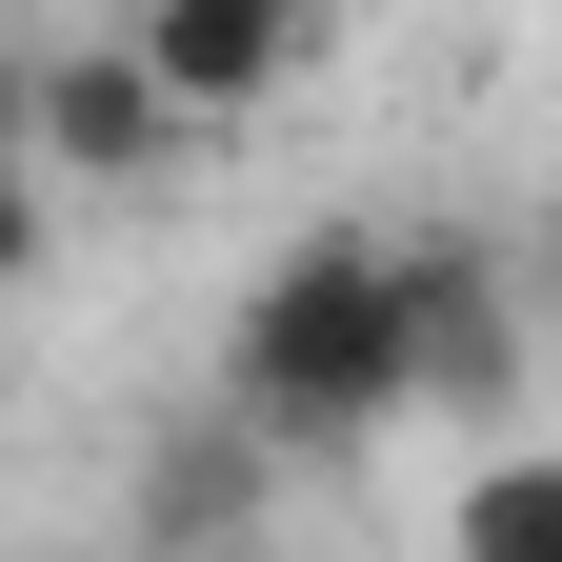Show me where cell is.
Wrapping results in <instances>:
<instances>
[{
	"mask_svg": "<svg viewBox=\"0 0 562 562\" xmlns=\"http://www.w3.org/2000/svg\"><path fill=\"white\" fill-rule=\"evenodd\" d=\"M21 161H41L60 201H121V181L181 161V101L140 81L121 41H41V60H21Z\"/></svg>",
	"mask_w": 562,
	"mask_h": 562,
	"instance_id": "obj_4",
	"label": "cell"
},
{
	"mask_svg": "<svg viewBox=\"0 0 562 562\" xmlns=\"http://www.w3.org/2000/svg\"><path fill=\"white\" fill-rule=\"evenodd\" d=\"M261 503H281V442H261V422H241V402H201V422H181V442H161V462H140V542H241Z\"/></svg>",
	"mask_w": 562,
	"mask_h": 562,
	"instance_id": "obj_5",
	"label": "cell"
},
{
	"mask_svg": "<svg viewBox=\"0 0 562 562\" xmlns=\"http://www.w3.org/2000/svg\"><path fill=\"white\" fill-rule=\"evenodd\" d=\"M222 402L281 462H341V442H382V422H422L402 402V241L382 222H302L241 281V322H222Z\"/></svg>",
	"mask_w": 562,
	"mask_h": 562,
	"instance_id": "obj_1",
	"label": "cell"
},
{
	"mask_svg": "<svg viewBox=\"0 0 562 562\" xmlns=\"http://www.w3.org/2000/svg\"><path fill=\"white\" fill-rule=\"evenodd\" d=\"M41 261H60V181L21 161V140H0V302H21V281H41Z\"/></svg>",
	"mask_w": 562,
	"mask_h": 562,
	"instance_id": "obj_7",
	"label": "cell"
},
{
	"mask_svg": "<svg viewBox=\"0 0 562 562\" xmlns=\"http://www.w3.org/2000/svg\"><path fill=\"white\" fill-rule=\"evenodd\" d=\"M121 60L181 101V140H222L322 60V0H121Z\"/></svg>",
	"mask_w": 562,
	"mask_h": 562,
	"instance_id": "obj_3",
	"label": "cell"
},
{
	"mask_svg": "<svg viewBox=\"0 0 562 562\" xmlns=\"http://www.w3.org/2000/svg\"><path fill=\"white\" fill-rule=\"evenodd\" d=\"M542 522H562V482H542V462H482V482H462V522H442V542H462V562H522Z\"/></svg>",
	"mask_w": 562,
	"mask_h": 562,
	"instance_id": "obj_6",
	"label": "cell"
},
{
	"mask_svg": "<svg viewBox=\"0 0 562 562\" xmlns=\"http://www.w3.org/2000/svg\"><path fill=\"white\" fill-rule=\"evenodd\" d=\"M402 402L422 422H503L522 402V281L462 222H402Z\"/></svg>",
	"mask_w": 562,
	"mask_h": 562,
	"instance_id": "obj_2",
	"label": "cell"
},
{
	"mask_svg": "<svg viewBox=\"0 0 562 562\" xmlns=\"http://www.w3.org/2000/svg\"><path fill=\"white\" fill-rule=\"evenodd\" d=\"M0 140H21V41H0Z\"/></svg>",
	"mask_w": 562,
	"mask_h": 562,
	"instance_id": "obj_8",
	"label": "cell"
}]
</instances>
